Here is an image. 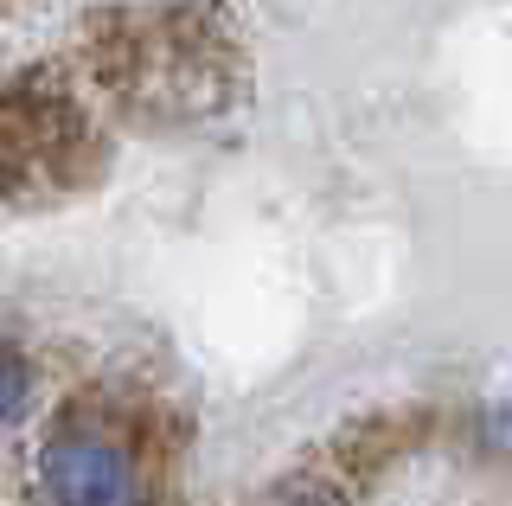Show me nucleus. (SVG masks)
Listing matches in <instances>:
<instances>
[{
    "instance_id": "obj_1",
    "label": "nucleus",
    "mask_w": 512,
    "mask_h": 506,
    "mask_svg": "<svg viewBox=\"0 0 512 506\" xmlns=\"http://www.w3.org/2000/svg\"><path fill=\"white\" fill-rule=\"evenodd\" d=\"M148 455L154 430L135 410L77 404L39 449V494L45 506H141Z\"/></svg>"
},
{
    "instance_id": "obj_2",
    "label": "nucleus",
    "mask_w": 512,
    "mask_h": 506,
    "mask_svg": "<svg viewBox=\"0 0 512 506\" xmlns=\"http://www.w3.org/2000/svg\"><path fill=\"white\" fill-rule=\"evenodd\" d=\"M416 442H423V417H410V410H372V417L346 423L314 462H327L352 494H359V487H372L391 462H404Z\"/></svg>"
},
{
    "instance_id": "obj_3",
    "label": "nucleus",
    "mask_w": 512,
    "mask_h": 506,
    "mask_svg": "<svg viewBox=\"0 0 512 506\" xmlns=\"http://www.w3.org/2000/svg\"><path fill=\"white\" fill-rule=\"evenodd\" d=\"M352 500H359V494H352L340 474L308 455V462H301L295 474H282V481L269 487V494L256 500V506H352Z\"/></svg>"
},
{
    "instance_id": "obj_4",
    "label": "nucleus",
    "mask_w": 512,
    "mask_h": 506,
    "mask_svg": "<svg viewBox=\"0 0 512 506\" xmlns=\"http://www.w3.org/2000/svg\"><path fill=\"white\" fill-rule=\"evenodd\" d=\"M32 398H39V372H32V359L20 353V346L0 340V430L20 423L32 410Z\"/></svg>"
}]
</instances>
